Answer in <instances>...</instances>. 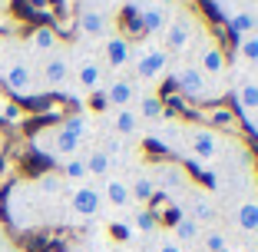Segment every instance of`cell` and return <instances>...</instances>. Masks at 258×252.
<instances>
[{
    "label": "cell",
    "mask_w": 258,
    "mask_h": 252,
    "mask_svg": "<svg viewBox=\"0 0 258 252\" xmlns=\"http://www.w3.org/2000/svg\"><path fill=\"white\" fill-rule=\"evenodd\" d=\"M205 33V23L202 17L196 14L192 7L185 4H175L172 0V10H169V20H166V30H162V46H166L172 57H189L196 50V43L202 40Z\"/></svg>",
    "instance_id": "6da1fadb"
},
{
    "label": "cell",
    "mask_w": 258,
    "mask_h": 252,
    "mask_svg": "<svg viewBox=\"0 0 258 252\" xmlns=\"http://www.w3.org/2000/svg\"><path fill=\"white\" fill-rule=\"evenodd\" d=\"M129 196H133V206H139V209H149V203L159 196L149 169H139V176H133V179H129Z\"/></svg>",
    "instance_id": "ffe728a7"
},
{
    "label": "cell",
    "mask_w": 258,
    "mask_h": 252,
    "mask_svg": "<svg viewBox=\"0 0 258 252\" xmlns=\"http://www.w3.org/2000/svg\"><path fill=\"white\" fill-rule=\"evenodd\" d=\"M149 173H152V183H156V192L169 196L172 203H179V199L196 186V183H192V176H189V169H185L182 163H172V160L156 163Z\"/></svg>",
    "instance_id": "ba28073f"
},
{
    "label": "cell",
    "mask_w": 258,
    "mask_h": 252,
    "mask_svg": "<svg viewBox=\"0 0 258 252\" xmlns=\"http://www.w3.org/2000/svg\"><path fill=\"white\" fill-rule=\"evenodd\" d=\"M235 103H238V110H242L245 120H251V116L258 113V80L255 77L242 80V83L235 86Z\"/></svg>",
    "instance_id": "44dd1931"
},
{
    "label": "cell",
    "mask_w": 258,
    "mask_h": 252,
    "mask_svg": "<svg viewBox=\"0 0 258 252\" xmlns=\"http://www.w3.org/2000/svg\"><path fill=\"white\" fill-rule=\"evenodd\" d=\"M235 57L248 67H258V30L245 33V37L235 40Z\"/></svg>",
    "instance_id": "603a6c76"
},
{
    "label": "cell",
    "mask_w": 258,
    "mask_h": 252,
    "mask_svg": "<svg viewBox=\"0 0 258 252\" xmlns=\"http://www.w3.org/2000/svg\"><path fill=\"white\" fill-rule=\"evenodd\" d=\"M133 110L139 113V120H143V126H146V123H156V120L166 116V99L159 96L156 86H143L139 96H136V103H133Z\"/></svg>",
    "instance_id": "9a60e30c"
},
{
    "label": "cell",
    "mask_w": 258,
    "mask_h": 252,
    "mask_svg": "<svg viewBox=\"0 0 258 252\" xmlns=\"http://www.w3.org/2000/svg\"><path fill=\"white\" fill-rule=\"evenodd\" d=\"M103 123H106L109 136H119V139H136V136H139V130H143V120H139V113H136L133 107L106 110Z\"/></svg>",
    "instance_id": "7c38bea8"
},
{
    "label": "cell",
    "mask_w": 258,
    "mask_h": 252,
    "mask_svg": "<svg viewBox=\"0 0 258 252\" xmlns=\"http://www.w3.org/2000/svg\"><path fill=\"white\" fill-rule=\"evenodd\" d=\"M76 30L83 33V37H90V40H106L109 33H113V20L99 7H83L80 17H76Z\"/></svg>",
    "instance_id": "5bb4252c"
},
{
    "label": "cell",
    "mask_w": 258,
    "mask_h": 252,
    "mask_svg": "<svg viewBox=\"0 0 258 252\" xmlns=\"http://www.w3.org/2000/svg\"><path fill=\"white\" fill-rule=\"evenodd\" d=\"M139 90H143V86H139L133 77H109L106 86H103L99 93H103V103H106L109 110H116V107H133L136 96H139Z\"/></svg>",
    "instance_id": "4fadbf2b"
},
{
    "label": "cell",
    "mask_w": 258,
    "mask_h": 252,
    "mask_svg": "<svg viewBox=\"0 0 258 252\" xmlns=\"http://www.w3.org/2000/svg\"><path fill=\"white\" fill-rule=\"evenodd\" d=\"M4 77V86H7L14 96H37L40 90V80H37V60H33L23 46H17L14 54H7V63L0 70Z\"/></svg>",
    "instance_id": "277c9868"
},
{
    "label": "cell",
    "mask_w": 258,
    "mask_h": 252,
    "mask_svg": "<svg viewBox=\"0 0 258 252\" xmlns=\"http://www.w3.org/2000/svg\"><path fill=\"white\" fill-rule=\"evenodd\" d=\"M169 73H172L179 93L189 96V99H199V103H212V99L225 96V90H228V83H215V80L205 77L192 57H179V63H175Z\"/></svg>",
    "instance_id": "3957f363"
},
{
    "label": "cell",
    "mask_w": 258,
    "mask_h": 252,
    "mask_svg": "<svg viewBox=\"0 0 258 252\" xmlns=\"http://www.w3.org/2000/svg\"><path fill=\"white\" fill-rule=\"evenodd\" d=\"M60 176L67 186H80V183H90V173H86V163H83V153L80 156H70V160L60 163Z\"/></svg>",
    "instance_id": "7402d4cb"
},
{
    "label": "cell",
    "mask_w": 258,
    "mask_h": 252,
    "mask_svg": "<svg viewBox=\"0 0 258 252\" xmlns=\"http://www.w3.org/2000/svg\"><path fill=\"white\" fill-rule=\"evenodd\" d=\"M67 203H70V213L80 216V219H93V216L103 213V192H99V186L93 179L80 186H70Z\"/></svg>",
    "instance_id": "8fae6325"
},
{
    "label": "cell",
    "mask_w": 258,
    "mask_h": 252,
    "mask_svg": "<svg viewBox=\"0 0 258 252\" xmlns=\"http://www.w3.org/2000/svg\"><path fill=\"white\" fill-rule=\"evenodd\" d=\"M212 4L225 27L235 33V40L258 30V0H212Z\"/></svg>",
    "instance_id": "52a82bcc"
},
{
    "label": "cell",
    "mask_w": 258,
    "mask_h": 252,
    "mask_svg": "<svg viewBox=\"0 0 258 252\" xmlns=\"http://www.w3.org/2000/svg\"><path fill=\"white\" fill-rule=\"evenodd\" d=\"M152 252H189V249H185L172 232H159V242H156V249H152Z\"/></svg>",
    "instance_id": "d4e9b609"
},
{
    "label": "cell",
    "mask_w": 258,
    "mask_h": 252,
    "mask_svg": "<svg viewBox=\"0 0 258 252\" xmlns=\"http://www.w3.org/2000/svg\"><path fill=\"white\" fill-rule=\"evenodd\" d=\"M4 146H7V139H4V133H0V153H4Z\"/></svg>",
    "instance_id": "4316f807"
},
{
    "label": "cell",
    "mask_w": 258,
    "mask_h": 252,
    "mask_svg": "<svg viewBox=\"0 0 258 252\" xmlns=\"http://www.w3.org/2000/svg\"><path fill=\"white\" fill-rule=\"evenodd\" d=\"M7 54H10V50H7V43L0 40V70H4V63H7Z\"/></svg>",
    "instance_id": "484cf974"
},
{
    "label": "cell",
    "mask_w": 258,
    "mask_h": 252,
    "mask_svg": "<svg viewBox=\"0 0 258 252\" xmlns=\"http://www.w3.org/2000/svg\"><path fill=\"white\" fill-rule=\"evenodd\" d=\"M99 192H103V206H113V209H129V206H133L129 179H126V176H119V173L106 176L103 186H99Z\"/></svg>",
    "instance_id": "2e32d148"
},
{
    "label": "cell",
    "mask_w": 258,
    "mask_h": 252,
    "mask_svg": "<svg viewBox=\"0 0 258 252\" xmlns=\"http://www.w3.org/2000/svg\"><path fill=\"white\" fill-rule=\"evenodd\" d=\"M37 80L43 93H70V80H73V50L67 43L53 50L50 57L37 60Z\"/></svg>",
    "instance_id": "8992f818"
},
{
    "label": "cell",
    "mask_w": 258,
    "mask_h": 252,
    "mask_svg": "<svg viewBox=\"0 0 258 252\" xmlns=\"http://www.w3.org/2000/svg\"><path fill=\"white\" fill-rule=\"evenodd\" d=\"M232 222L245 236H258V196H248L232 206Z\"/></svg>",
    "instance_id": "ac0fdd59"
},
{
    "label": "cell",
    "mask_w": 258,
    "mask_h": 252,
    "mask_svg": "<svg viewBox=\"0 0 258 252\" xmlns=\"http://www.w3.org/2000/svg\"><path fill=\"white\" fill-rule=\"evenodd\" d=\"M133 40L126 37V33L113 30L106 40H103V46H99V60H103V67H106V73H119L122 70H129V63H133Z\"/></svg>",
    "instance_id": "30bf717a"
},
{
    "label": "cell",
    "mask_w": 258,
    "mask_h": 252,
    "mask_svg": "<svg viewBox=\"0 0 258 252\" xmlns=\"http://www.w3.org/2000/svg\"><path fill=\"white\" fill-rule=\"evenodd\" d=\"M133 232H143V236H152V232H159V219L149 213V209H139L133 216Z\"/></svg>",
    "instance_id": "cb8c5ba5"
},
{
    "label": "cell",
    "mask_w": 258,
    "mask_h": 252,
    "mask_svg": "<svg viewBox=\"0 0 258 252\" xmlns=\"http://www.w3.org/2000/svg\"><path fill=\"white\" fill-rule=\"evenodd\" d=\"M106 67L99 60V54H80L73 57V80L70 83L80 86V93H99L106 86Z\"/></svg>",
    "instance_id": "9c48e42d"
},
{
    "label": "cell",
    "mask_w": 258,
    "mask_h": 252,
    "mask_svg": "<svg viewBox=\"0 0 258 252\" xmlns=\"http://www.w3.org/2000/svg\"><path fill=\"white\" fill-rule=\"evenodd\" d=\"M63 46V40L56 37V30L53 27H37V30L27 37V43H23V50L33 57V60H43V57H50L53 50H60Z\"/></svg>",
    "instance_id": "e0dca14e"
},
{
    "label": "cell",
    "mask_w": 258,
    "mask_h": 252,
    "mask_svg": "<svg viewBox=\"0 0 258 252\" xmlns=\"http://www.w3.org/2000/svg\"><path fill=\"white\" fill-rule=\"evenodd\" d=\"M30 146L43 156V160H56V163H63V160H70V156L83 153V143H80V139L63 126V120L60 123H50V126H40V130L30 136Z\"/></svg>",
    "instance_id": "5b68a950"
},
{
    "label": "cell",
    "mask_w": 258,
    "mask_h": 252,
    "mask_svg": "<svg viewBox=\"0 0 258 252\" xmlns=\"http://www.w3.org/2000/svg\"><path fill=\"white\" fill-rule=\"evenodd\" d=\"M83 163H86V173H90V179H106V176L116 173L113 156H109L103 146H90V149L83 153Z\"/></svg>",
    "instance_id": "d6986e66"
},
{
    "label": "cell",
    "mask_w": 258,
    "mask_h": 252,
    "mask_svg": "<svg viewBox=\"0 0 258 252\" xmlns=\"http://www.w3.org/2000/svg\"><path fill=\"white\" fill-rule=\"evenodd\" d=\"M129 70H133V80H136L139 86H156L162 77H169L172 54L162 46V40L149 37V40L133 46V63H129Z\"/></svg>",
    "instance_id": "7a4b0ae2"
}]
</instances>
